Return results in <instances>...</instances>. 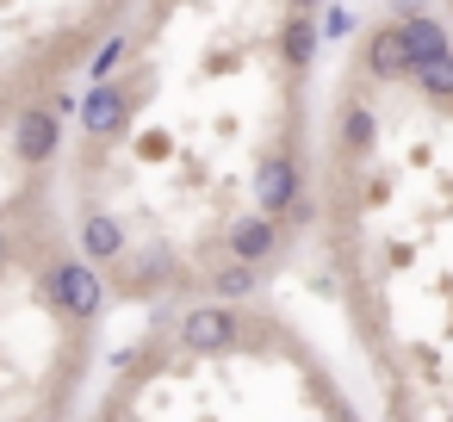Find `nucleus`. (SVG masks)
<instances>
[{
  "mask_svg": "<svg viewBox=\"0 0 453 422\" xmlns=\"http://www.w3.org/2000/svg\"><path fill=\"white\" fill-rule=\"evenodd\" d=\"M44 292H50V304L63 311V317H100V304H106V286H100V273L94 267H81V261H63V267H50V280H44Z\"/></svg>",
  "mask_w": 453,
  "mask_h": 422,
  "instance_id": "f257e3e1",
  "label": "nucleus"
},
{
  "mask_svg": "<svg viewBox=\"0 0 453 422\" xmlns=\"http://www.w3.org/2000/svg\"><path fill=\"white\" fill-rule=\"evenodd\" d=\"M255 218H280V211H292L298 205V168H292V156H261L255 162Z\"/></svg>",
  "mask_w": 453,
  "mask_h": 422,
  "instance_id": "f03ea898",
  "label": "nucleus"
},
{
  "mask_svg": "<svg viewBox=\"0 0 453 422\" xmlns=\"http://www.w3.org/2000/svg\"><path fill=\"white\" fill-rule=\"evenodd\" d=\"M397 38H403V57H410V69H422V63L447 57V32H441L428 13H403V19H397Z\"/></svg>",
  "mask_w": 453,
  "mask_h": 422,
  "instance_id": "7ed1b4c3",
  "label": "nucleus"
},
{
  "mask_svg": "<svg viewBox=\"0 0 453 422\" xmlns=\"http://www.w3.org/2000/svg\"><path fill=\"white\" fill-rule=\"evenodd\" d=\"M13 143H19V162H50L57 143H63V125L50 112H26L19 131H13Z\"/></svg>",
  "mask_w": 453,
  "mask_h": 422,
  "instance_id": "20e7f679",
  "label": "nucleus"
},
{
  "mask_svg": "<svg viewBox=\"0 0 453 422\" xmlns=\"http://www.w3.org/2000/svg\"><path fill=\"white\" fill-rule=\"evenodd\" d=\"M273 242H280L273 218H242V224H230V255H236V267L267 261V255H273Z\"/></svg>",
  "mask_w": 453,
  "mask_h": 422,
  "instance_id": "39448f33",
  "label": "nucleus"
},
{
  "mask_svg": "<svg viewBox=\"0 0 453 422\" xmlns=\"http://www.w3.org/2000/svg\"><path fill=\"white\" fill-rule=\"evenodd\" d=\"M180 341L199 348V354H211V348H230L236 341V323H230V311H193L180 323Z\"/></svg>",
  "mask_w": 453,
  "mask_h": 422,
  "instance_id": "423d86ee",
  "label": "nucleus"
},
{
  "mask_svg": "<svg viewBox=\"0 0 453 422\" xmlns=\"http://www.w3.org/2000/svg\"><path fill=\"white\" fill-rule=\"evenodd\" d=\"M81 125H88V137H112V131L125 125V94L100 81V88L81 100Z\"/></svg>",
  "mask_w": 453,
  "mask_h": 422,
  "instance_id": "0eeeda50",
  "label": "nucleus"
},
{
  "mask_svg": "<svg viewBox=\"0 0 453 422\" xmlns=\"http://www.w3.org/2000/svg\"><path fill=\"white\" fill-rule=\"evenodd\" d=\"M81 249H88V261H119V255H125V224L106 218V211H94V218L81 224Z\"/></svg>",
  "mask_w": 453,
  "mask_h": 422,
  "instance_id": "6e6552de",
  "label": "nucleus"
},
{
  "mask_svg": "<svg viewBox=\"0 0 453 422\" xmlns=\"http://www.w3.org/2000/svg\"><path fill=\"white\" fill-rule=\"evenodd\" d=\"M366 69H372L379 81H397V75H410V57H403V38H397V26H385V32L366 44Z\"/></svg>",
  "mask_w": 453,
  "mask_h": 422,
  "instance_id": "1a4fd4ad",
  "label": "nucleus"
},
{
  "mask_svg": "<svg viewBox=\"0 0 453 422\" xmlns=\"http://www.w3.org/2000/svg\"><path fill=\"white\" fill-rule=\"evenodd\" d=\"M280 50H286V63H292V69H304V63L317 57V26H311V19L298 13V19L286 26V38H280Z\"/></svg>",
  "mask_w": 453,
  "mask_h": 422,
  "instance_id": "9d476101",
  "label": "nucleus"
},
{
  "mask_svg": "<svg viewBox=\"0 0 453 422\" xmlns=\"http://www.w3.org/2000/svg\"><path fill=\"white\" fill-rule=\"evenodd\" d=\"M410 75L422 81V94L453 100V50H447V57H434V63H422V69H410Z\"/></svg>",
  "mask_w": 453,
  "mask_h": 422,
  "instance_id": "9b49d317",
  "label": "nucleus"
},
{
  "mask_svg": "<svg viewBox=\"0 0 453 422\" xmlns=\"http://www.w3.org/2000/svg\"><path fill=\"white\" fill-rule=\"evenodd\" d=\"M342 143H348V150H366V143H372V112H366V106H348V112H342Z\"/></svg>",
  "mask_w": 453,
  "mask_h": 422,
  "instance_id": "f8f14e48",
  "label": "nucleus"
},
{
  "mask_svg": "<svg viewBox=\"0 0 453 422\" xmlns=\"http://www.w3.org/2000/svg\"><path fill=\"white\" fill-rule=\"evenodd\" d=\"M211 286H218L224 298H249V292H255V267H224Z\"/></svg>",
  "mask_w": 453,
  "mask_h": 422,
  "instance_id": "ddd939ff",
  "label": "nucleus"
},
{
  "mask_svg": "<svg viewBox=\"0 0 453 422\" xmlns=\"http://www.w3.org/2000/svg\"><path fill=\"white\" fill-rule=\"evenodd\" d=\"M119 63H125V38H112V44H106V50H100V57H94V75H100V81H106V75H112V69H119Z\"/></svg>",
  "mask_w": 453,
  "mask_h": 422,
  "instance_id": "4468645a",
  "label": "nucleus"
},
{
  "mask_svg": "<svg viewBox=\"0 0 453 422\" xmlns=\"http://www.w3.org/2000/svg\"><path fill=\"white\" fill-rule=\"evenodd\" d=\"M323 32H329V38H348V32H354V13H348V7H329V13H323Z\"/></svg>",
  "mask_w": 453,
  "mask_h": 422,
  "instance_id": "2eb2a0df",
  "label": "nucleus"
}]
</instances>
